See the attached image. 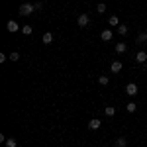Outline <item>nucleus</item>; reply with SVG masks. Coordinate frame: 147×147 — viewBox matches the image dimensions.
Returning a JSON list of instances; mask_svg holds the SVG:
<instances>
[{"mask_svg": "<svg viewBox=\"0 0 147 147\" xmlns=\"http://www.w3.org/2000/svg\"><path fill=\"white\" fill-rule=\"evenodd\" d=\"M34 10H35V6H34V4L26 2V4H22V6H20V10H18V14H22V16H30V14H32Z\"/></svg>", "mask_w": 147, "mask_h": 147, "instance_id": "1", "label": "nucleus"}, {"mask_svg": "<svg viewBox=\"0 0 147 147\" xmlns=\"http://www.w3.org/2000/svg\"><path fill=\"white\" fill-rule=\"evenodd\" d=\"M6 30H8V32H10V34H14V32H18V30H22V28H20V26H18V24L14 22V20H10V22L6 24Z\"/></svg>", "mask_w": 147, "mask_h": 147, "instance_id": "2", "label": "nucleus"}, {"mask_svg": "<svg viewBox=\"0 0 147 147\" xmlns=\"http://www.w3.org/2000/svg\"><path fill=\"white\" fill-rule=\"evenodd\" d=\"M125 92H127L129 96H136V94H137V84H136V82H129V84L125 86Z\"/></svg>", "mask_w": 147, "mask_h": 147, "instance_id": "3", "label": "nucleus"}, {"mask_svg": "<svg viewBox=\"0 0 147 147\" xmlns=\"http://www.w3.org/2000/svg\"><path fill=\"white\" fill-rule=\"evenodd\" d=\"M79 26L80 28H86V26H88V16H86V14H80L79 16Z\"/></svg>", "mask_w": 147, "mask_h": 147, "instance_id": "4", "label": "nucleus"}, {"mask_svg": "<svg viewBox=\"0 0 147 147\" xmlns=\"http://www.w3.org/2000/svg\"><path fill=\"white\" fill-rule=\"evenodd\" d=\"M136 59H137V63H147V53L145 51H139L136 55Z\"/></svg>", "mask_w": 147, "mask_h": 147, "instance_id": "5", "label": "nucleus"}, {"mask_svg": "<svg viewBox=\"0 0 147 147\" xmlns=\"http://www.w3.org/2000/svg\"><path fill=\"white\" fill-rule=\"evenodd\" d=\"M102 125V122L100 120H96V118H94V120H90V122H88V127H90V129H98V127H100Z\"/></svg>", "mask_w": 147, "mask_h": 147, "instance_id": "6", "label": "nucleus"}, {"mask_svg": "<svg viewBox=\"0 0 147 147\" xmlns=\"http://www.w3.org/2000/svg\"><path fill=\"white\" fill-rule=\"evenodd\" d=\"M112 32H110V30H104V32H102V34H100V37H102V39H104V41H110V39H112Z\"/></svg>", "mask_w": 147, "mask_h": 147, "instance_id": "7", "label": "nucleus"}, {"mask_svg": "<svg viewBox=\"0 0 147 147\" xmlns=\"http://www.w3.org/2000/svg\"><path fill=\"white\" fill-rule=\"evenodd\" d=\"M110 69H112V73H120L122 71V63L120 61H114L112 65H110Z\"/></svg>", "mask_w": 147, "mask_h": 147, "instance_id": "8", "label": "nucleus"}, {"mask_svg": "<svg viewBox=\"0 0 147 147\" xmlns=\"http://www.w3.org/2000/svg\"><path fill=\"white\" fill-rule=\"evenodd\" d=\"M104 112H106L108 118H112L114 114H116V108H114V106H106V108H104Z\"/></svg>", "mask_w": 147, "mask_h": 147, "instance_id": "9", "label": "nucleus"}, {"mask_svg": "<svg viewBox=\"0 0 147 147\" xmlns=\"http://www.w3.org/2000/svg\"><path fill=\"white\" fill-rule=\"evenodd\" d=\"M145 41H147V32L137 34V43H145Z\"/></svg>", "mask_w": 147, "mask_h": 147, "instance_id": "10", "label": "nucleus"}, {"mask_svg": "<svg viewBox=\"0 0 147 147\" xmlns=\"http://www.w3.org/2000/svg\"><path fill=\"white\" fill-rule=\"evenodd\" d=\"M116 145L118 147H125L127 145V139H125V137H118V139H116Z\"/></svg>", "mask_w": 147, "mask_h": 147, "instance_id": "11", "label": "nucleus"}, {"mask_svg": "<svg viewBox=\"0 0 147 147\" xmlns=\"http://www.w3.org/2000/svg\"><path fill=\"white\" fill-rule=\"evenodd\" d=\"M125 49H127L125 43H116V53H124Z\"/></svg>", "mask_w": 147, "mask_h": 147, "instance_id": "12", "label": "nucleus"}, {"mask_svg": "<svg viewBox=\"0 0 147 147\" xmlns=\"http://www.w3.org/2000/svg\"><path fill=\"white\" fill-rule=\"evenodd\" d=\"M108 24L118 28V26H120V22H118V16H110V18H108Z\"/></svg>", "mask_w": 147, "mask_h": 147, "instance_id": "13", "label": "nucleus"}, {"mask_svg": "<svg viewBox=\"0 0 147 147\" xmlns=\"http://www.w3.org/2000/svg\"><path fill=\"white\" fill-rule=\"evenodd\" d=\"M6 147H18V141H16L14 137H8V139H6Z\"/></svg>", "mask_w": 147, "mask_h": 147, "instance_id": "14", "label": "nucleus"}, {"mask_svg": "<svg viewBox=\"0 0 147 147\" xmlns=\"http://www.w3.org/2000/svg\"><path fill=\"white\" fill-rule=\"evenodd\" d=\"M118 34H120V35H125V34H127V26L120 24V26H118Z\"/></svg>", "mask_w": 147, "mask_h": 147, "instance_id": "15", "label": "nucleus"}, {"mask_svg": "<svg viewBox=\"0 0 147 147\" xmlns=\"http://www.w3.org/2000/svg\"><path fill=\"white\" fill-rule=\"evenodd\" d=\"M136 108H137L136 102H127V106H125V110H127V112H136Z\"/></svg>", "mask_w": 147, "mask_h": 147, "instance_id": "16", "label": "nucleus"}, {"mask_svg": "<svg viewBox=\"0 0 147 147\" xmlns=\"http://www.w3.org/2000/svg\"><path fill=\"white\" fill-rule=\"evenodd\" d=\"M32 30H34L32 26H22V34L24 35H30V34H32Z\"/></svg>", "mask_w": 147, "mask_h": 147, "instance_id": "17", "label": "nucleus"}, {"mask_svg": "<svg viewBox=\"0 0 147 147\" xmlns=\"http://www.w3.org/2000/svg\"><path fill=\"white\" fill-rule=\"evenodd\" d=\"M51 41H53V35L49 34V32H47V34H43V43H51Z\"/></svg>", "mask_w": 147, "mask_h": 147, "instance_id": "18", "label": "nucleus"}, {"mask_svg": "<svg viewBox=\"0 0 147 147\" xmlns=\"http://www.w3.org/2000/svg\"><path fill=\"white\" fill-rule=\"evenodd\" d=\"M98 82H100V84H108V82H110V79H108L106 75H100V77H98Z\"/></svg>", "mask_w": 147, "mask_h": 147, "instance_id": "19", "label": "nucleus"}, {"mask_svg": "<svg viewBox=\"0 0 147 147\" xmlns=\"http://www.w3.org/2000/svg\"><path fill=\"white\" fill-rule=\"evenodd\" d=\"M96 10L100 12V14H102V12H106V4H104V2H100V4L96 6Z\"/></svg>", "mask_w": 147, "mask_h": 147, "instance_id": "20", "label": "nucleus"}, {"mask_svg": "<svg viewBox=\"0 0 147 147\" xmlns=\"http://www.w3.org/2000/svg\"><path fill=\"white\" fill-rule=\"evenodd\" d=\"M10 59H12V61H18V59H20V53H18V51L10 53Z\"/></svg>", "mask_w": 147, "mask_h": 147, "instance_id": "21", "label": "nucleus"}, {"mask_svg": "<svg viewBox=\"0 0 147 147\" xmlns=\"http://www.w3.org/2000/svg\"><path fill=\"white\" fill-rule=\"evenodd\" d=\"M34 6H35V10H41V8H43V4H41V2H35Z\"/></svg>", "mask_w": 147, "mask_h": 147, "instance_id": "22", "label": "nucleus"}, {"mask_svg": "<svg viewBox=\"0 0 147 147\" xmlns=\"http://www.w3.org/2000/svg\"><path fill=\"white\" fill-rule=\"evenodd\" d=\"M145 67H147V63H145Z\"/></svg>", "mask_w": 147, "mask_h": 147, "instance_id": "23", "label": "nucleus"}, {"mask_svg": "<svg viewBox=\"0 0 147 147\" xmlns=\"http://www.w3.org/2000/svg\"><path fill=\"white\" fill-rule=\"evenodd\" d=\"M106 147H108V145H106Z\"/></svg>", "mask_w": 147, "mask_h": 147, "instance_id": "24", "label": "nucleus"}]
</instances>
